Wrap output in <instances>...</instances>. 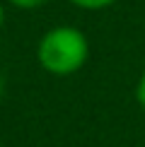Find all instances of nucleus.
Here are the masks:
<instances>
[{
    "label": "nucleus",
    "instance_id": "f257e3e1",
    "mask_svg": "<svg viewBox=\"0 0 145 147\" xmlns=\"http://www.w3.org/2000/svg\"><path fill=\"white\" fill-rule=\"evenodd\" d=\"M89 58V41L85 32L70 24H58L48 29L39 39L36 46V60L46 72L56 77L75 75L77 70L85 68Z\"/></svg>",
    "mask_w": 145,
    "mask_h": 147
},
{
    "label": "nucleus",
    "instance_id": "f03ea898",
    "mask_svg": "<svg viewBox=\"0 0 145 147\" xmlns=\"http://www.w3.org/2000/svg\"><path fill=\"white\" fill-rule=\"evenodd\" d=\"M75 7H82V10H89V12H97V10H104V7H111L116 0H68Z\"/></svg>",
    "mask_w": 145,
    "mask_h": 147
},
{
    "label": "nucleus",
    "instance_id": "7ed1b4c3",
    "mask_svg": "<svg viewBox=\"0 0 145 147\" xmlns=\"http://www.w3.org/2000/svg\"><path fill=\"white\" fill-rule=\"evenodd\" d=\"M7 3L12 7H17V10H36V7H41L46 0H7Z\"/></svg>",
    "mask_w": 145,
    "mask_h": 147
},
{
    "label": "nucleus",
    "instance_id": "20e7f679",
    "mask_svg": "<svg viewBox=\"0 0 145 147\" xmlns=\"http://www.w3.org/2000/svg\"><path fill=\"white\" fill-rule=\"evenodd\" d=\"M136 101H138V106L145 111V72L140 75V80H138V84H136Z\"/></svg>",
    "mask_w": 145,
    "mask_h": 147
},
{
    "label": "nucleus",
    "instance_id": "39448f33",
    "mask_svg": "<svg viewBox=\"0 0 145 147\" xmlns=\"http://www.w3.org/2000/svg\"><path fill=\"white\" fill-rule=\"evenodd\" d=\"M3 24H5V5L0 3V29H3Z\"/></svg>",
    "mask_w": 145,
    "mask_h": 147
},
{
    "label": "nucleus",
    "instance_id": "423d86ee",
    "mask_svg": "<svg viewBox=\"0 0 145 147\" xmlns=\"http://www.w3.org/2000/svg\"><path fill=\"white\" fill-rule=\"evenodd\" d=\"M0 99H3V75H0Z\"/></svg>",
    "mask_w": 145,
    "mask_h": 147
}]
</instances>
